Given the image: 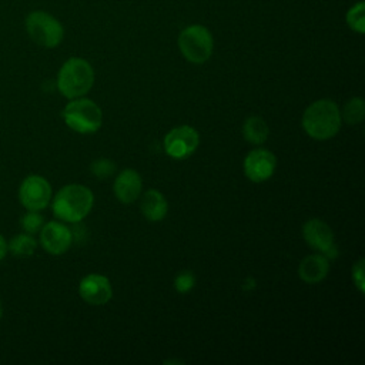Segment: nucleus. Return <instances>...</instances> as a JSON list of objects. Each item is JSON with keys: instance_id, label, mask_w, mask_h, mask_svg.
<instances>
[{"instance_id": "2", "label": "nucleus", "mask_w": 365, "mask_h": 365, "mask_svg": "<svg viewBox=\"0 0 365 365\" xmlns=\"http://www.w3.org/2000/svg\"><path fill=\"white\" fill-rule=\"evenodd\" d=\"M94 195L81 184H68L58 190L53 198L54 215L66 222H80L91 211Z\"/></svg>"}, {"instance_id": "4", "label": "nucleus", "mask_w": 365, "mask_h": 365, "mask_svg": "<svg viewBox=\"0 0 365 365\" xmlns=\"http://www.w3.org/2000/svg\"><path fill=\"white\" fill-rule=\"evenodd\" d=\"M61 115L67 127L80 134L96 133L103 124L101 108L90 98H71L63 108Z\"/></svg>"}, {"instance_id": "10", "label": "nucleus", "mask_w": 365, "mask_h": 365, "mask_svg": "<svg viewBox=\"0 0 365 365\" xmlns=\"http://www.w3.org/2000/svg\"><path fill=\"white\" fill-rule=\"evenodd\" d=\"M277 157L265 148L250 151L244 160V173L252 182L267 181L275 171Z\"/></svg>"}, {"instance_id": "20", "label": "nucleus", "mask_w": 365, "mask_h": 365, "mask_svg": "<svg viewBox=\"0 0 365 365\" xmlns=\"http://www.w3.org/2000/svg\"><path fill=\"white\" fill-rule=\"evenodd\" d=\"M21 228L24 232L27 234H36L41 230V227L44 225V220L43 217L38 214V211H27L23 217H21Z\"/></svg>"}, {"instance_id": "14", "label": "nucleus", "mask_w": 365, "mask_h": 365, "mask_svg": "<svg viewBox=\"0 0 365 365\" xmlns=\"http://www.w3.org/2000/svg\"><path fill=\"white\" fill-rule=\"evenodd\" d=\"M329 271V261L322 254H311L305 257L298 267V275L304 282L317 284L322 281Z\"/></svg>"}, {"instance_id": "22", "label": "nucleus", "mask_w": 365, "mask_h": 365, "mask_svg": "<svg viewBox=\"0 0 365 365\" xmlns=\"http://www.w3.org/2000/svg\"><path fill=\"white\" fill-rule=\"evenodd\" d=\"M195 285V277L191 271H181L174 278V288L180 294L190 292Z\"/></svg>"}, {"instance_id": "8", "label": "nucleus", "mask_w": 365, "mask_h": 365, "mask_svg": "<svg viewBox=\"0 0 365 365\" xmlns=\"http://www.w3.org/2000/svg\"><path fill=\"white\" fill-rule=\"evenodd\" d=\"M198 144L200 135L191 125H178L170 130L164 137V150L175 160H184L192 155Z\"/></svg>"}, {"instance_id": "11", "label": "nucleus", "mask_w": 365, "mask_h": 365, "mask_svg": "<svg viewBox=\"0 0 365 365\" xmlns=\"http://www.w3.org/2000/svg\"><path fill=\"white\" fill-rule=\"evenodd\" d=\"M38 232L41 247L51 255L64 254L73 242L71 230L58 221H50L44 224Z\"/></svg>"}, {"instance_id": "21", "label": "nucleus", "mask_w": 365, "mask_h": 365, "mask_svg": "<svg viewBox=\"0 0 365 365\" xmlns=\"http://www.w3.org/2000/svg\"><path fill=\"white\" fill-rule=\"evenodd\" d=\"M90 170L91 173L100 178V180H104V178H108L110 175L114 174L115 171V164L108 160V158H97L96 161L91 163L90 165Z\"/></svg>"}, {"instance_id": "24", "label": "nucleus", "mask_w": 365, "mask_h": 365, "mask_svg": "<svg viewBox=\"0 0 365 365\" xmlns=\"http://www.w3.org/2000/svg\"><path fill=\"white\" fill-rule=\"evenodd\" d=\"M9 252V248H7V241L4 240V237L0 234V261L6 257V254Z\"/></svg>"}, {"instance_id": "18", "label": "nucleus", "mask_w": 365, "mask_h": 365, "mask_svg": "<svg viewBox=\"0 0 365 365\" xmlns=\"http://www.w3.org/2000/svg\"><path fill=\"white\" fill-rule=\"evenodd\" d=\"M364 117H365V106L361 97H354L345 103L341 114V118H344L345 123H348L349 125H355V124H359L364 120Z\"/></svg>"}, {"instance_id": "1", "label": "nucleus", "mask_w": 365, "mask_h": 365, "mask_svg": "<svg viewBox=\"0 0 365 365\" xmlns=\"http://www.w3.org/2000/svg\"><path fill=\"white\" fill-rule=\"evenodd\" d=\"M341 111L336 103L321 98L309 104L302 114V128L314 140H329L341 128Z\"/></svg>"}, {"instance_id": "5", "label": "nucleus", "mask_w": 365, "mask_h": 365, "mask_svg": "<svg viewBox=\"0 0 365 365\" xmlns=\"http://www.w3.org/2000/svg\"><path fill=\"white\" fill-rule=\"evenodd\" d=\"M212 34L201 24L188 26L178 36V48L181 54L194 64L205 63L212 54Z\"/></svg>"}, {"instance_id": "6", "label": "nucleus", "mask_w": 365, "mask_h": 365, "mask_svg": "<svg viewBox=\"0 0 365 365\" xmlns=\"http://www.w3.org/2000/svg\"><path fill=\"white\" fill-rule=\"evenodd\" d=\"M26 30L30 38L47 48L58 46L64 37L61 23L46 11H33L26 17Z\"/></svg>"}, {"instance_id": "25", "label": "nucleus", "mask_w": 365, "mask_h": 365, "mask_svg": "<svg viewBox=\"0 0 365 365\" xmlns=\"http://www.w3.org/2000/svg\"><path fill=\"white\" fill-rule=\"evenodd\" d=\"M3 317V307H1V304H0V318Z\"/></svg>"}, {"instance_id": "17", "label": "nucleus", "mask_w": 365, "mask_h": 365, "mask_svg": "<svg viewBox=\"0 0 365 365\" xmlns=\"http://www.w3.org/2000/svg\"><path fill=\"white\" fill-rule=\"evenodd\" d=\"M7 248H9V252H11L14 257L26 258V257H30L34 254V251L37 248V241L34 240V237L31 234L21 232V234L14 235L7 242Z\"/></svg>"}, {"instance_id": "23", "label": "nucleus", "mask_w": 365, "mask_h": 365, "mask_svg": "<svg viewBox=\"0 0 365 365\" xmlns=\"http://www.w3.org/2000/svg\"><path fill=\"white\" fill-rule=\"evenodd\" d=\"M352 278L355 282V287L359 289V292L365 291V285H364V259L361 258L354 267H352Z\"/></svg>"}, {"instance_id": "19", "label": "nucleus", "mask_w": 365, "mask_h": 365, "mask_svg": "<svg viewBox=\"0 0 365 365\" xmlns=\"http://www.w3.org/2000/svg\"><path fill=\"white\" fill-rule=\"evenodd\" d=\"M346 23L356 33L362 34L365 31V3L364 1L356 3L348 10Z\"/></svg>"}, {"instance_id": "13", "label": "nucleus", "mask_w": 365, "mask_h": 365, "mask_svg": "<svg viewBox=\"0 0 365 365\" xmlns=\"http://www.w3.org/2000/svg\"><path fill=\"white\" fill-rule=\"evenodd\" d=\"M141 188H143L141 177L133 168H125L120 171L113 185L115 197L124 204L134 202L140 197Z\"/></svg>"}, {"instance_id": "9", "label": "nucleus", "mask_w": 365, "mask_h": 365, "mask_svg": "<svg viewBox=\"0 0 365 365\" xmlns=\"http://www.w3.org/2000/svg\"><path fill=\"white\" fill-rule=\"evenodd\" d=\"M302 235L309 247L319 251L327 258H335L338 255V248L334 241V232L327 222L318 218L308 220L302 227Z\"/></svg>"}, {"instance_id": "16", "label": "nucleus", "mask_w": 365, "mask_h": 365, "mask_svg": "<svg viewBox=\"0 0 365 365\" xmlns=\"http://www.w3.org/2000/svg\"><path fill=\"white\" fill-rule=\"evenodd\" d=\"M268 125L265 120L257 115L248 117L242 124V135L251 144H262L268 138Z\"/></svg>"}, {"instance_id": "12", "label": "nucleus", "mask_w": 365, "mask_h": 365, "mask_svg": "<svg viewBox=\"0 0 365 365\" xmlns=\"http://www.w3.org/2000/svg\"><path fill=\"white\" fill-rule=\"evenodd\" d=\"M78 294L90 305H104L111 299L113 288L107 277L88 274L78 284Z\"/></svg>"}, {"instance_id": "15", "label": "nucleus", "mask_w": 365, "mask_h": 365, "mask_svg": "<svg viewBox=\"0 0 365 365\" xmlns=\"http://www.w3.org/2000/svg\"><path fill=\"white\" fill-rule=\"evenodd\" d=\"M141 212L148 221H161L168 212V204L165 197L157 190H148L141 197Z\"/></svg>"}, {"instance_id": "7", "label": "nucleus", "mask_w": 365, "mask_h": 365, "mask_svg": "<svg viewBox=\"0 0 365 365\" xmlns=\"http://www.w3.org/2000/svg\"><path fill=\"white\" fill-rule=\"evenodd\" d=\"M51 185L41 175L26 177L19 187V200L27 211H41L51 201Z\"/></svg>"}, {"instance_id": "3", "label": "nucleus", "mask_w": 365, "mask_h": 365, "mask_svg": "<svg viewBox=\"0 0 365 365\" xmlns=\"http://www.w3.org/2000/svg\"><path fill=\"white\" fill-rule=\"evenodd\" d=\"M94 84L91 64L80 57L68 58L57 76V88L66 98H77L87 94Z\"/></svg>"}]
</instances>
